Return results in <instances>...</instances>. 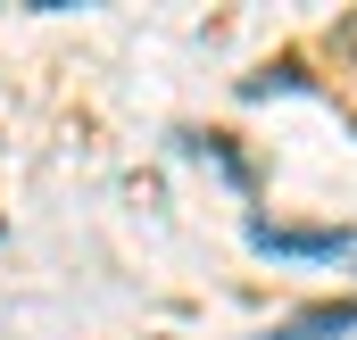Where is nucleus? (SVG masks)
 <instances>
[{"instance_id": "obj_1", "label": "nucleus", "mask_w": 357, "mask_h": 340, "mask_svg": "<svg viewBox=\"0 0 357 340\" xmlns=\"http://www.w3.org/2000/svg\"><path fill=\"white\" fill-rule=\"evenodd\" d=\"M250 249L266 257H349V233H299V224H250Z\"/></svg>"}, {"instance_id": "obj_2", "label": "nucleus", "mask_w": 357, "mask_h": 340, "mask_svg": "<svg viewBox=\"0 0 357 340\" xmlns=\"http://www.w3.org/2000/svg\"><path fill=\"white\" fill-rule=\"evenodd\" d=\"M341 332H357V299H324V307H307V316L274 324L266 340H341Z\"/></svg>"}]
</instances>
